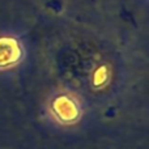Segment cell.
Segmentation results:
<instances>
[{
    "instance_id": "6da1fadb",
    "label": "cell",
    "mask_w": 149,
    "mask_h": 149,
    "mask_svg": "<svg viewBox=\"0 0 149 149\" xmlns=\"http://www.w3.org/2000/svg\"><path fill=\"white\" fill-rule=\"evenodd\" d=\"M22 56V47L12 37L0 38V68L16 64Z\"/></svg>"
},
{
    "instance_id": "7a4b0ae2",
    "label": "cell",
    "mask_w": 149,
    "mask_h": 149,
    "mask_svg": "<svg viewBox=\"0 0 149 149\" xmlns=\"http://www.w3.org/2000/svg\"><path fill=\"white\" fill-rule=\"evenodd\" d=\"M52 109H54L55 114L58 115V118L63 122H72L79 116L77 105L70 97H65V95L58 97L54 101Z\"/></svg>"
}]
</instances>
